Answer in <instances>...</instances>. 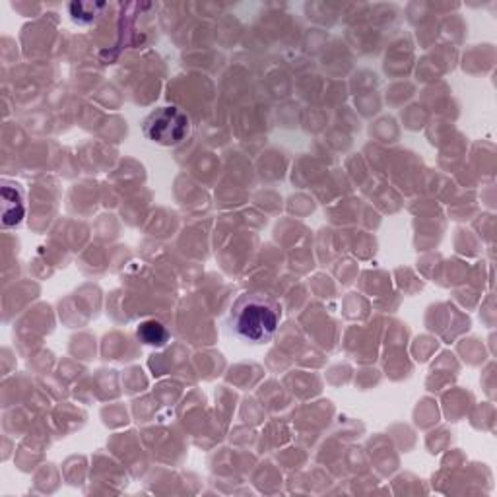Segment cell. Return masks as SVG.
<instances>
[{
	"instance_id": "5",
	"label": "cell",
	"mask_w": 497,
	"mask_h": 497,
	"mask_svg": "<svg viewBox=\"0 0 497 497\" xmlns=\"http://www.w3.org/2000/svg\"><path fill=\"white\" fill-rule=\"evenodd\" d=\"M106 5H94V3H72L70 5V16L78 23H89L99 14Z\"/></svg>"
},
{
	"instance_id": "4",
	"label": "cell",
	"mask_w": 497,
	"mask_h": 497,
	"mask_svg": "<svg viewBox=\"0 0 497 497\" xmlns=\"http://www.w3.org/2000/svg\"><path fill=\"white\" fill-rule=\"evenodd\" d=\"M136 334H138V338L142 340V342L148 344V346H164L169 340V333L164 326V323L155 321V319L140 323Z\"/></svg>"
},
{
	"instance_id": "3",
	"label": "cell",
	"mask_w": 497,
	"mask_h": 497,
	"mask_svg": "<svg viewBox=\"0 0 497 497\" xmlns=\"http://www.w3.org/2000/svg\"><path fill=\"white\" fill-rule=\"evenodd\" d=\"M3 228H18L25 218V192L20 183L3 179Z\"/></svg>"
},
{
	"instance_id": "1",
	"label": "cell",
	"mask_w": 497,
	"mask_h": 497,
	"mask_svg": "<svg viewBox=\"0 0 497 497\" xmlns=\"http://www.w3.org/2000/svg\"><path fill=\"white\" fill-rule=\"evenodd\" d=\"M282 307L265 294H243L231 309V333L248 344H267L277 334Z\"/></svg>"
},
{
	"instance_id": "2",
	"label": "cell",
	"mask_w": 497,
	"mask_h": 497,
	"mask_svg": "<svg viewBox=\"0 0 497 497\" xmlns=\"http://www.w3.org/2000/svg\"><path fill=\"white\" fill-rule=\"evenodd\" d=\"M144 136L160 146H177L187 138L191 130V119L185 111L167 106L155 109L146 121H144Z\"/></svg>"
}]
</instances>
